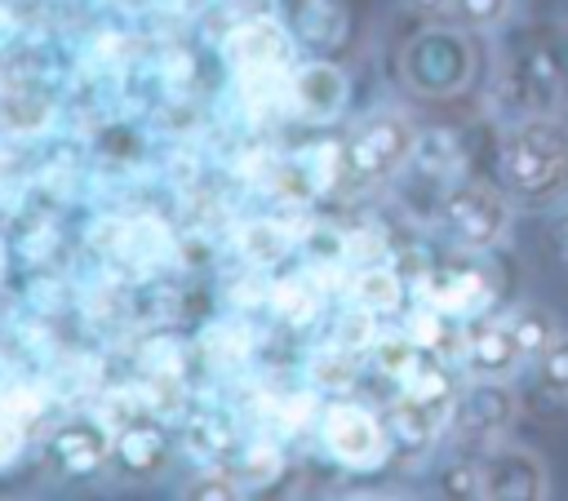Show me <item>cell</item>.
<instances>
[{
    "label": "cell",
    "mask_w": 568,
    "mask_h": 501,
    "mask_svg": "<svg viewBox=\"0 0 568 501\" xmlns=\"http://www.w3.org/2000/svg\"><path fill=\"white\" fill-rule=\"evenodd\" d=\"M288 102H293V111L302 120H315V124L337 120L342 106H346V75H342V67H333V62H302V67H293Z\"/></svg>",
    "instance_id": "8"
},
{
    "label": "cell",
    "mask_w": 568,
    "mask_h": 501,
    "mask_svg": "<svg viewBox=\"0 0 568 501\" xmlns=\"http://www.w3.org/2000/svg\"><path fill=\"white\" fill-rule=\"evenodd\" d=\"M351 301H355V306H368L373 315L395 310V306L404 301V279H399L390 266L368 262V266H359V270L351 275Z\"/></svg>",
    "instance_id": "12"
},
{
    "label": "cell",
    "mask_w": 568,
    "mask_h": 501,
    "mask_svg": "<svg viewBox=\"0 0 568 501\" xmlns=\"http://www.w3.org/2000/svg\"><path fill=\"white\" fill-rule=\"evenodd\" d=\"M0 417L13 421V426L36 421L40 417V390L36 386H18V381L0 386Z\"/></svg>",
    "instance_id": "22"
},
{
    "label": "cell",
    "mask_w": 568,
    "mask_h": 501,
    "mask_svg": "<svg viewBox=\"0 0 568 501\" xmlns=\"http://www.w3.org/2000/svg\"><path fill=\"white\" fill-rule=\"evenodd\" d=\"M275 470H280V457H275V448H266V443H257V448L244 457V474H248V483H266Z\"/></svg>",
    "instance_id": "23"
},
{
    "label": "cell",
    "mask_w": 568,
    "mask_h": 501,
    "mask_svg": "<svg viewBox=\"0 0 568 501\" xmlns=\"http://www.w3.org/2000/svg\"><path fill=\"white\" fill-rule=\"evenodd\" d=\"M18 448H22V426H13V421L0 417V466H9L18 457Z\"/></svg>",
    "instance_id": "27"
},
{
    "label": "cell",
    "mask_w": 568,
    "mask_h": 501,
    "mask_svg": "<svg viewBox=\"0 0 568 501\" xmlns=\"http://www.w3.org/2000/svg\"><path fill=\"white\" fill-rule=\"evenodd\" d=\"M271 306H275L288 324H306V319H315V310H320V293H315V284H311L306 275H288V279H280V284L271 288Z\"/></svg>",
    "instance_id": "15"
},
{
    "label": "cell",
    "mask_w": 568,
    "mask_h": 501,
    "mask_svg": "<svg viewBox=\"0 0 568 501\" xmlns=\"http://www.w3.org/2000/svg\"><path fill=\"white\" fill-rule=\"evenodd\" d=\"M320 430H324V443L328 452L351 466V470H373L386 461L390 452V439H386V426L364 408V403H328L324 417H320Z\"/></svg>",
    "instance_id": "5"
},
{
    "label": "cell",
    "mask_w": 568,
    "mask_h": 501,
    "mask_svg": "<svg viewBox=\"0 0 568 501\" xmlns=\"http://www.w3.org/2000/svg\"><path fill=\"white\" fill-rule=\"evenodd\" d=\"M333 341L346 346V350H364V346H373V341H377V319H373V310H368V306H351V310L337 319Z\"/></svg>",
    "instance_id": "20"
},
{
    "label": "cell",
    "mask_w": 568,
    "mask_h": 501,
    "mask_svg": "<svg viewBox=\"0 0 568 501\" xmlns=\"http://www.w3.org/2000/svg\"><path fill=\"white\" fill-rule=\"evenodd\" d=\"M111 4H115V9H124V13H138V9H146L151 0H111Z\"/></svg>",
    "instance_id": "29"
},
{
    "label": "cell",
    "mask_w": 568,
    "mask_h": 501,
    "mask_svg": "<svg viewBox=\"0 0 568 501\" xmlns=\"http://www.w3.org/2000/svg\"><path fill=\"white\" fill-rule=\"evenodd\" d=\"M519 417V390L515 377H470L466 390H457L448 426L470 448H497L515 430Z\"/></svg>",
    "instance_id": "4"
},
{
    "label": "cell",
    "mask_w": 568,
    "mask_h": 501,
    "mask_svg": "<svg viewBox=\"0 0 568 501\" xmlns=\"http://www.w3.org/2000/svg\"><path fill=\"white\" fill-rule=\"evenodd\" d=\"M466 27H426L399 53V80L417 98H462L475 84L479 53Z\"/></svg>",
    "instance_id": "2"
},
{
    "label": "cell",
    "mask_w": 568,
    "mask_h": 501,
    "mask_svg": "<svg viewBox=\"0 0 568 501\" xmlns=\"http://www.w3.org/2000/svg\"><path fill=\"white\" fill-rule=\"evenodd\" d=\"M532 381L546 399L555 403H568V333L555 337V346L532 364Z\"/></svg>",
    "instance_id": "16"
},
{
    "label": "cell",
    "mask_w": 568,
    "mask_h": 501,
    "mask_svg": "<svg viewBox=\"0 0 568 501\" xmlns=\"http://www.w3.org/2000/svg\"><path fill=\"white\" fill-rule=\"evenodd\" d=\"M462 364L470 377H515L524 368V355H519V341L510 333L506 319H488L479 328L466 333L462 341Z\"/></svg>",
    "instance_id": "9"
},
{
    "label": "cell",
    "mask_w": 568,
    "mask_h": 501,
    "mask_svg": "<svg viewBox=\"0 0 568 501\" xmlns=\"http://www.w3.org/2000/svg\"><path fill=\"white\" fill-rule=\"evenodd\" d=\"M49 102H36L31 93H4L0 98V124L9 133H40V124H49Z\"/></svg>",
    "instance_id": "18"
},
{
    "label": "cell",
    "mask_w": 568,
    "mask_h": 501,
    "mask_svg": "<svg viewBox=\"0 0 568 501\" xmlns=\"http://www.w3.org/2000/svg\"><path fill=\"white\" fill-rule=\"evenodd\" d=\"M235 244H240V253H244L248 266H275L288 253V231L275 226V222H266V217H257V222L240 226V239Z\"/></svg>",
    "instance_id": "13"
},
{
    "label": "cell",
    "mask_w": 568,
    "mask_h": 501,
    "mask_svg": "<svg viewBox=\"0 0 568 501\" xmlns=\"http://www.w3.org/2000/svg\"><path fill=\"white\" fill-rule=\"evenodd\" d=\"M0 270H4V253H0Z\"/></svg>",
    "instance_id": "30"
},
{
    "label": "cell",
    "mask_w": 568,
    "mask_h": 501,
    "mask_svg": "<svg viewBox=\"0 0 568 501\" xmlns=\"http://www.w3.org/2000/svg\"><path fill=\"white\" fill-rule=\"evenodd\" d=\"M226 53L235 62V75L240 71H275V67L293 62V40H288V31L280 22L257 18V22H244V27L231 31Z\"/></svg>",
    "instance_id": "10"
},
{
    "label": "cell",
    "mask_w": 568,
    "mask_h": 501,
    "mask_svg": "<svg viewBox=\"0 0 568 501\" xmlns=\"http://www.w3.org/2000/svg\"><path fill=\"white\" fill-rule=\"evenodd\" d=\"M408 9H417V13L435 18V13H453V0H408Z\"/></svg>",
    "instance_id": "28"
},
{
    "label": "cell",
    "mask_w": 568,
    "mask_h": 501,
    "mask_svg": "<svg viewBox=\"0 0 568 501\" xmlns=\"http://www.w3.org/2000/svg\"><path fill=\"white\" fill-rule=\"evenodd\" d=\"M417 146V133L404 115H373L359 124V133L346 142L342 151V168L355 177H386L390 168H399Z\"/></svg>",
    "instance_id": "7"
},
{
    "label": "cell",
    "mask_w": 568,
    "mask_h": 501,
    "mask_svg": "<svg viewBox=\"0 0 568 501\" xmlns=\"http://www.w3.org/2000/svg\"><path fill=\"white\" fill-rule=\"evenodd\" d=\"M368 235H373V231H355V235L342 244V248H346V257H359V266H368V262L382 253V239H368Z\"/></svg>",
    "instance_id": "25"
},
{
    "label": "cell",
    "mask_w": 568,
    "mask_h": 501,
    "mask_svg": "<svg viewBox=\"0 0 568 501\" xmlns=\"http://www.w3.org/2000/svg\"><path fill=\"white\" fill-rule=\"evenodd\" d=\"M311 408H315V399H311V395H293V399L284 403V417H280V421H284L288 430H297V426H306V421H311Z\"/></svg>",
    "instance_id": "26"
},
{
    "label": "cell",
    "mask_w": 568,
    "mask_h": 501,
    "mask_svg": "<svg viewBox=\"0 0 568 501\" xmlns=\"http://www.w3.org/2000/svg\"><path fill=\"white\" fill-rule=\"evenodd\" d=\"M515 13V0H453V22L466 31H497Z\"/></svg>",
    "instance_id": "17"
},
{
    "label": "cell",
    "mask_w": 568,
    "mask_h": 501,
    "mask_svg": "<svg viewBox=\"0 0 568 501\" xmlns=\"http://www.w3.org/2000/svg\"><path fill=\"white\" fill-rule=\"evenodd\" d=\"M506 324H510V333H515V341H519L524 364H537V359L555 346V337L564 333V328H559V319H555L546 306H537V301L515 306V310L506 315Z\"/></svg>",
    "instance_id": "11"
},
{
    "label": "cell",
    "mask_w": 568,
    "mask_h": 501,
    "mask_svg": "<svg viewBox=\"0 0 568 501\" xmlns=\"http://www.w3.org/2000/svg\"><path fill=\"white\" fill-rule=\"evenodd\" d=\"M484 466V488L479 497L488 501H546L550 497V466L541 452L524 443H497L479 457Z\"/></svg>",
    "instance_id": "6"
},
{
    "label": "cell",
    "mask_w": 568,
    "mask_h": 501,
    "mask_svg": "<svg viewBox=\"0 0 568 501\" xmlns=\"http://www.w3.org/2000/svg\"><path fill=\"white\" fill-rule=\"evenodd\" d=\"M368 350H373L377 372H386V377H395V381H404V377L422 364V355H426L408 333H377V341H373Z\"/></svg>",
    "instance_id": "14"
},
{
    "label": "cell",
    "mask_w": 568,
    "mask_h": 501,
    "mask_svg": "<svg viewBox=\"0 0 568 501\" xmlns=\"http://www.w3.org/2000/svg\"><path fill=\"white\" fill-rule=\"evenodd\" d=\"M155 448H160V439H155L151 430H146V434H142V430H129V434H124V457H129L133 466H146V461L155 457Z\"/></svg>",
    "instance_id": "24"
},
{
    "label": "cell",
    "mask_w": 568,
    "mask_h": 501,
    "mask_svg": "<svg viewBox=\"0 0 568 501\" xmlns=\"http://www.w3.org/2000/svg\"><path fill=\"white\" fill-rule=\"evenodd\" d=\"M311 377L320 381V386H328V390H346L351 381H355V350H346V346H328V350H320L315 359H311Z\"/></svg>",
    "instance_id": "19"
},
{
    "label": "cell",
    "mask_w": 568,
    "mask_h": 501,
    "mask_svg": "<svg viewBox=\"0 0 568 501\" xmlns=\"http://www.w3.org/2000/svg\"><path fill=\"white\" fill-rule=\"evenodd\" d=\"M510 222H515V204L501 186H488V182H462L448 191L444 208H439V226L444 235L466 248V253H488L497 248L506 235H510Z\"/></svg>",
    "instance_id": "3"
},
{
    "label": "cell",
    "mask_w": 568,
    "mask_h": 501,
    "mask_svg": "<svg viewBox=\"0 0 568 501\" xmlns=\"http://www.w3.org/2000/svg\"><path fill=\"white\" fill-rule=\"evenodd\" d=\"M497 182L524 213H550L568 200V124L559 115H524L497 142Z\"/></svg>",
    "instance_id": "1"
},
{
    "label": "cell",
    "mask_w": 568,
    "mask_h": 501,
    "mask_svg": "<svg viewBox=\"0 0 568 501\" xmlns=\"http://www.w3.org/2000/svg\"><path fill=\"white\" fill-rule=\"evenodd\" d=\"M541 248H546V257L555 262V270H559V279L568 284V200H564L559 208H550V213H546V231H541Z\"/></svg>",
    "instance_id": "21"
}]
</instances>
